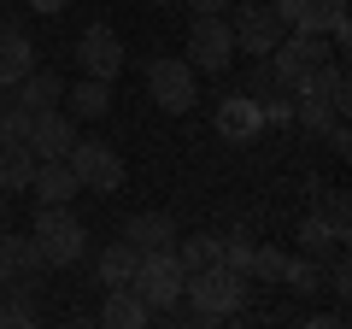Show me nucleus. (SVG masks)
Returning <instances> with one entry per match:
<instances>
[{
	"label": "nucleus",
	"mask_w": 352,
	"mask_h": 329,
	"mask_svg": "<svg viewBox=\"0 0 352 329\" xmlns=\"http://www.w3.org/2000/svg\"><path fill=\"white\" fill-rule=\"evenodd\" d=\"M182 294H188L194 317L200 323H217V317H241V300H247V277L241 270H229L223 259L206 270H194L188 282H182Z\"/></svg>",
	"instance_id": "f257e3e1"
},
{
	"label": "nucleus",
	"mask_w": 352,
	"mask_h": 329,
	"mask_svg": "<svg viewBox=\"0 0 352 329\" xmlns=\"http://www.w3.org/2000/svg\"><path fill=\"white\" fill-rule=\"evenodd\" d=\"M36 247H41V265L59 270V265H76V259L88 253V229L82 217L71 212V206H36Z\"/></svg>",
	"instance_id": "f03ea898"
},
{
	"label": "nucleus",
	"mask_w": 352,
	"mask_h": 329,
	"mask_svg": "<svg viewBox=\"0 0 352 329\" xmlns=\"http://www.w3.org/2000/svg\"><path fill=\"white\" fill-rule=\"evenodd\" d=\"M147 94L164 106V112H194V100H200V71H194L188 59H176V53H159V59H147Z\"/></svg>",
	"instance_id": "7ed1b4c3"
},
{
	"label": "nucleus",
	"mask_w": 352,
	"mask_h": 329,
	"mask_svg": "<svg viewBox=\"0 0 352 329\" xmlns=\"http://www.w3.org/2000/svg\"><path fill=\"white\" fill-rule=\"evenodd\" d=\"M229 36H235L241 53H252V59H270V53H276V41L288 36V24L276 18V6H270V0H235Z\"/></svg>",
	"instance_id": "20e7f679"
},
{
	"label": "nucleus",
	"mask_w": 352,
	"mask_h": 329,
	"mask_svg": "<svg viewBox=\"0 0 352 329\" xmlns=\"http://www.w3.org/2000/svg\"><path fill=\"white\" fill-rule=\"evenodd\" d=\"M65 164H71L76 182L94 189V194H118V189H124V159H118L112 141H82V136H76L71 153H65Z\"/></svg>",
	"instance_id": "39448f33"
},
{
	"label": "nucleus",
	"mask_w": 352,
	"mask_h": 329,
	"mask_svg": "<svg viewBox=\"0 0 352 329\" xmlns=\"http://www.w3.org/2000/svg\"><path fill=\"white\" fill-rule=\"evenodd\" d=\"M182 265H176V253L164 247V253H141L135 259V277H129V288L147 300V312H164L170 300H182Z\"/></svg>",
	"instance_id": "423d86ee"
},
{
	"label": "nucleus",
	"mask_w": 352,
	"mask_h": 329,
	"mask_svg": "<svg viewBox=\"0 0 352 329\" xmlns=\"http://www.w3.org/2000/svg\"><path fill=\"white\" fill-rule=\"evenodd\" d=\"M229 59H235L229 18H223V12H200V18H194V30H188V65H194V71L223 76V71H229Z\"/></svg>",
	"instance_id": "0eeeda50"
},
{
	"label": "nucleus",
	"mask_w": 352,
	"mask_h": 329,
	"mask_svg": "<svg viewBox=\"0 0 352 329\" xmlns=\"http://www.w3.org/2000/svg\"><path fill=\"white\" fill-rule=\"evenodd\" d=\"M71 53H76V65H82V76H100V83H112V76L124 71V41H118L112 24H88Z\"/></svg>",
	"instance_id": "6e6552de"
},
{
	"label": "nucleus",
	"mask_w": 352,
	"mask_h": 329,
	"mask_svg": "<svg viewBox=\"0 0 352 329\" xmlns=\"http://www.w3.org/2000/svg\"><path fill=\"white\" fill-rule=\"evenodd\" d=\"M71 141H76V118L65 112V106L36 112V124H30V153H36V159H65Z\"/></svg>",
	"instance_id": "1a4fd4ad"
},
{
	"label": "nucleus",
	"mask_w": 352,
	"mask_h": 329,
	"mask_svg": "<svg viewBox=\"0 0 352 329\" xmlns=\"http://www.w3.org/2000/svg\"><path fill=\"white\" fill-rule=\"evenodd\" d=\"M41 247L36 235H12V229H0V288L6 282H41Z\"/></svg>",
	"instance_id": "9d476101"
},
{
	"label": "nucleus",
	"mask_w": 352,
	"mask_h": 329,
	"mask_svg": "<svg viewBox=\"0 0 352 329\" xmlns=\"http://www.w3.org/2000/svg\"><path fill=\"white\" fill-rule=\"evenodd\" d=\"M270 6L288 30H317V36H329V24L346 18V0H270Z\"/></svg>",
	"instance_id": "9b49d317"
},
{
	"label": "nucleus",
	"mask_w": 352,
	"mask_h": 329,
	"mask_svg": "<svg viewBox=\"0 0 352 329\" xmlns=\"http://www.w3.org/2000/svg\"><path fill=\"white\" fill-rule=\"evenodd\" d=\"M264 129V106L252 94H223L217 100V136L223 141H252Z\"/></svg>",
	"instance_id": "f8f14e48"
},
{
	"label": "nucleus",
	"mask_w": 352,
	"mask_h": 329,
	"mask_svg": "<svg viewBox=\"0 0 352 329\" xmlns=\"http://www.w3.org/2000/svg\"><path fill=\"white\" fill-rule=\"evenodd\" d=\"M30 194H36V206H71V194H82V182H76V171L65 159H36Z\"/></svg>",
	"instance_id": "ddd939ff"
},
{
	"label": "nucleus",
	"mask_w": 352,
	"mask_h": 329,
	"mask_svg": "<svg viewBox=\"0 0 352 329\" xmlns=\"http://www.w3.org/2000/svg\"><path fill=\"white\" fill-rule=\"evenodd\" d=\"M65 112L82 124V118H106L112 112V83H100V76H76V83H65Z\"/></svg>",
	"instance_id": "4468645a"
},
{
	"label": "nucleus",
	"mask_w": 352,
	"mask_h": 329,
	"mask_svg": "<svg viewBox=\"0 0 352 329\" xmlns=\"http://www.w3.org/2000/svg\"><path fill=\"white\" fill-rule=\"evenodd\" d=\"M124 241L135 247V253H164V247H176V224L164 212H135L124 224Z\"/></svg>",
	"instance_id": "2eb2a0df"
},
{
	"label": "nucleus",
	"mask_w": 352,
	"mask_h": 329,
	"mask_svg": "<svg viewBox=\"0 0 352 329\" xmlns=\"http://www.w3.org/2000/svg\"><path fill=\"white\" fill-rule=\"evenodd\" d=\"M36 71V47H30L24 30H0V89H12Z\"/></svg>",
	"instance_id": "dca6fc26"
},
{
	"label": "nucleus",
	"mask_w": 352,
	"mask_h": 329,
	"mask_svg": "<svg viewBox=\"0 0 352 329\" xmlns=\"http://www.w3.org/2000/svg\"><path fill=\"white\" fill-rule=\"evenodd\" d=\"M100 323L106 329H141V323H153V312H147V300H141L135 288H106Z\"/></svg>",
	"instance_id": "f3484780"
},
{
	"label": "nucleus",
	"mask_w": 352,
	"mask_h": 329,
	"mask_svg": "<svg viewBox=\"0 0 352 329\" xmlns=\"http://www.w3.org/2000/svg\"><path fill=\"white\" fill-rule=\"evenodd\" d=\"M12 89H18V94H12L18 106H30V112H47V106L65 100V76H59V71H41V65H36L24 83H12Z\"/></svg>",
	"instance_id": "a211bd4d"
},
{
	"label": "nucleus",
	"mask_w": 352,
	"mask_h": 329,
	"mask_svg": "<svg viewBox=\"0 0 352 329\" xmlns=\"http://www.w3.org/2000/svg\"><path fill=\"white\" fill-rule=\"evenodd\" d=\"M305 89L323 94L335 112H346V106H352V100H346V94H352V83H346V59H340V53H335V59H323L311 76H305ZM305 89H300V94H305Z\"/></svg>",
	"instance_id": "6ab92c4d"
},
{
	"label": "nucleus",
	"mask_w": 352,
	"mask_h": 329,
	"mask_svg": "<svg viewBox=\"0 0 352 329\" xmlns=\"http://www.w3.org/2000/svg\"><path fill=\"white\" fill-rule=\"evenodd\" d=\"M340 247H346V235H335V229H329L317 212L300 224V253H305V259H317V265H323V259H335Z\"/></svg>",
	"instance_id": "aec40b11"
},
{
	"label": "nucleus",
	"mask_w": 352,
	"mask_h": 329,
	"mask_svg": "<svg viewBox=\"0 0 352 329\" xmlns=\"http://www.w3.org/2000/svg\"><path fill=\"white\" fill-rule=\"evenodd\" d=\"M170 253H176V265H182V277H194V270H206V265L223 259V241L217 235H188V241H176Z\"/></svg>",
	"instance_id": "412c9836"
},
{
	"label": "nucleus",
	"mask_w": 352,
	"mask_h": 329,
	"mask_svg": "<svg viewBox=\"0 0 352 329\" xmlns=\"http://www.w3.org/2000/svg\"><path fill=\"white\" fill-rule=\"evenodd\" d=\"M135 247H129V241H112V247H106L100 253V288H129V277H135Z\"/></svg>",
	"instance_id": "4be33fe9"
},
{
	"label": "nucleus",
	"mask_w": 352,
	"mask_h": 329,
	"mask_svg": "<svg viewBox=\"0 0 352 329\" xmlns=\"http://www.w3.org/2000/svg\"><path fill=\"white\" fill-rule=\"evenodd\" d=\"M30 177H36V153H30V147H0V189L24 194Z\"/></svg>",
	"instance_id": "5701e85b"
},
{
	"label": "nucleus",
	"mask_w": 352,
	"mask_h": 329,
	"mask_svg": "<svg viewBox=\"0 0 352 329\" xmlns=\"http://www.w3.org/2000/svg\"><path fill=\"white\" fill-rule=\"evenodd\" d=\"M282 270H288V253H282V247H258V241H252L247 282H270V288H282Z\"/></svg>",
	"instance_id": "b1692460"
},
{
	"label": "nucleus",
	"mask_w": 352,
	"mask_h": 329,
	"mask_svg": "<svg viewBox=\"0 0 352 329\" xmlns=\"http://www.w3.org/2000/svg\"><path fill=\"white\" fill-rule=\"evenodd\" d=\"M30 124H36V112L18 100L0 106V147H30Z\"/></svg>",
	"instance_id": "393cba45"
},
{
	"label": "nucleus",
	"mask_w": 352,
	"mask_h": 329,
	"mask_svg": "<svg viewBox=\"0 0 352 329\" xmlns=\"http://www.w3.org/2000/svg\"><path fill=\"white\" fill-rule=\"evenodd\" d=\"M294 118H300V124L311 129V136H323V129L335 124L340 112H335V106L323 100V94H311V89H305V94H294Z\"/></svg>",
	"instance_id": "a878e982"
},
{
	"label": "nucleus",
	"mask_w": 352,
	"mask_h": 329,
	"mask_svg": "<svg viewBox=\"0 0 352 329\" xmlns=\"http://www.w3.org/2000/svg\"><path fill=\"white\" fill-rule=\"evenodd\" d=\"M282 288H294V294H323V265L317 259H288V270H282Z\"/></svg>",
	"instance_id": "bb28decb"
},
{
	"label": "nucleus",
	"mask_w": 352,
	"mask_h": 329,
	"mask_svg": "<svg viewBox=\"0 0 352 329\" xmlns=\"http://www.w3.org/2000/svg\"><path fill=\"white\" fill-rule=\"evenodd\" d=\"M247 259H252V235H247V229H235V235L223 241V265L247 277Z\"/></svg>",
	"instance_id": "cd10ccee"
},
{
	"label": "nucleus",
	"mask_w": 352,
	"mask_h": 329,
	"mask_svg": "<svg viewBox=\"0 0 352 329\" xmlns=\"http://www.w3.org/2000/svg\"><path fill=\"white\" fill-rule=\"evenodd\" d=\"M317 217H323L335 235H346V189H329V194H323V212H317Z\"/></svg>",
	"instance_id": "c85d7f7f"
},
{
	"label": "nucleus",
	"mask_w": 352,
	"mask_h": 329,
	"mask_svg": "<svg viewBox=\"0 0 352 329\" xmlns=\"http://www.w3.org/2000/svg\"><path fill=\"white\" fill-rule=\"evenodd\" d=\"M323 141H329L335 153H352V136H346V124H340V118H335V124L323 129Z\"/></svg>",
	"instance_id": "c756f323"
},
{
	"label": "nucleus",
	"mask_w": 352,
	"mask_h": 329,
	"mask_svg": "<svg viewBox=\"0 0 352 329\" xmlns=\"http://www.w3.org/2000/svg\"><path fill=\"white\" fill-rule=\"evenodd\" d=\"M182 6H188V12L200 18V12H229V6H235V0H182Z\"/></svg>",
	"instance_id": "7c9ffc66"
},
{
	"label": "nucleus",
	"mask_w": 352,
	"mask_h": 329,
	"mask_svg": "<svg viewBox=\"0 0 352 329\" xmlns=\"http://www.w3.org/2000/svg\"><path fill=\"white\" fill-rule=\"evenodd\" d=\"M71 0H24V12H41V18H53V12H65Z\"/></svg>",
	"instance_id": "2f4dec72"
},
{
	"label": "nucleus",
	"mask_w": 352,
	"mask_h": 329,
	"mask_svg": "<svg viewBox=\"0 0 352 329\" xmlns=\"http://www.w3.org/2000/svg\"><path fill=\"white\" fill-rule=\"evenodd\" d=\"M6 217H12V200H6V189H0V229H6Z\"/></svg>",
	"instance_id": "473e14b6"
},
{
	"label": "nucleus",
	"mask_w": 352,
	"mask_h": 329,
	"mask_svg": "<svg viewBox=\"0 0 352 329\" xmlns=\"http://www.w3.org/2000/svg\"><path fill=\"white\" fill-rule=\"evenodd\" d=\"M153 6H176V0H153Z\"/></svg>",
	"instance_id": "72a5a7b5"
},
{
	"label": "nucleus",
	"mask_w": 352,
	"mask_h": 329,
	"mask_svg": "<svg viewBox=\"0 0 352 329\" xmlns=\"http://www.w3.org/2000/svg\"><path fill=\"white\" fill-rule=\"evenodd\" d=\"M6 100H12V94H6V89H0V106H6Z\"/></svg>",
	"instance_id": "f704fd0d"
}]
</instances>
